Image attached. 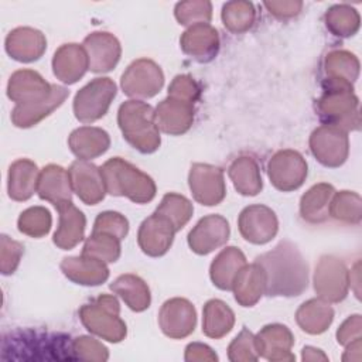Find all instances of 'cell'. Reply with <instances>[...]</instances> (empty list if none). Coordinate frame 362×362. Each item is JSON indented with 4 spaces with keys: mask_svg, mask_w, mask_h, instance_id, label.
<instances>
[{
    "mask_svg": "<svg viewBox=\"0 0 362 362\" xmlns=\"http://www.w3.org/2000/svg\"><path fill=\"white\" fill-rule=\"evenodd\" d=\"M69 95L68 89L48 83L33 69L16 71L7 85V96L16 102L11 122L17 127H31L52 113Z\"/></svg>",
    "mask_w": 362,
    "mask_h": 362,
    "instance_id": "cell-1",
    "label": "cell"
},
{
    "mask_svg": "<svg viewBox=\"0 0 362 362\" xmlns=\"http://www.w3.org/2000/svg\"><path fill=\"white\" fill-rule=\"evenodd\" d=\"M255 263L263 270L266 296L294 297L308 286V266L290 240H283L274 249L257 256Z\"/></svg>",
    "mask_w": 362,
    "mask_h": 362,
    "instance_id": "cell-2",
    "label": "cell"
},
{
    "mask_svg": "<svg viewBox=\"0 0 362 362\" xmlns=\"http://www.w3.org/2000/svg\"><path fill=\"white\" fill-rule=\"evenodd\" d=\"M100 173L106 192L115 197H127L136 204L150 202L156 195V184L150 175L120 157L107 160Z\"/></svg>",
    "mask_w": 362,
    "mask_h": 362,
    "instance_id": "cell-3",
    "label": "cell"
},
{
    "mask_svg": "<svg viewBox=\"0 0 362 362\" xmlns=\"http://www.w3.org/2000/svg\"><path fill=\"white\" fill-rule=\"evenodd\" d=\"M117 123L123 137L144 154L154 153L161 143L153 107L141 100H126L117 112Z\"/></svg>",
    "mask_w": 362,
    "mask_h": 362,
    "instance_id": "cell-4",
    "label": "cell"
},
{
    "mask_svg": "<svg viewBox=\"0 0 362 362\" xmlns=\"http://www.w3.org/2000/svg\"><path fill=\"white\" fill-rule=\"evenodd\" d=\"M119 314V301L110 294H102L79 310V318L85 328L109 342H120L126 337V324Z\"/></svg>",
    "mask_w": 362,
    "mask_h": 362,
    "instance_id": "cell-5",
    "label": "cell"
},
{
    "mask_svg": "<svg viewBox=\"0 0 362 362\" xmlns=\"http://www.w3.org/2000/svg\"><path fill=\"white\" fill-rule=\"evenodd\" d=\"M13 351L21 352L18 358H23L25 352H34L33 359H75L65 351L72 352V344H66V337L61 334H48L40 331H20L3 341V352Z\"/></svg>",
    "mask_w": 362,
    "mask_h": 362,
    "instance_id": "cell-6",
    "label": "cell"
},
{
    "mask_svg": "<svg viewBox=\"0 0 362 362\" xmlns=\"http://www.w3.org/2000/svg\"><path fill=\"white\" fill-rule=\"evenodd\" d=\"M315 109L324 124L337 126L345 132L359 129V103L354 89L325 88Z\"/></svg>",
    "mask_w": 362,
    "mask_h": 362,
    "instance_id": "cell-7",
    "label": "cell"
},
{
    "mask_svg": "<svg viewBox=\"0 0 362 362\" xmlns=\"http://www.w3.org/2000/svg\"><path fill=\"white\" fill-rule=\"evenodd\" d=\"M115 96L116 85L110 78H95L75 95V117L82 123L99 120L106 115Z\"/></svg>",
    "mask_w": 362,
    "mask_h": 362,
    "instance_id": "cell-8",
    "label": "cell"
},
{
    "mask_svg": "<svg viewBox=\"0 0 362 362\" xmlns=\"http://www.w3.org/2000/svg\"><path fill=\"white\" fill-rule=\"evenodd\" d=\"M164 83L161 68L151 59L140 58L132 62L123 72L120 85L123 92L134 99L156 96Z\"/></svg>",
    "mask_w": 362,
    "mask_h": 362,
    "instance_id": "cell-9",
    "label": "cell"
},
{
    "mask_svg": "<svg viewBox=\"0 0 362 362\" xmlns=\"http://www.w3.org/2000/svg\"><path fill=\"white\" fill-rule=\"evenodd\" d=\"M310 148L313 156L325 167H339L345 163L349 153V140L345 130L322 124L310 136Z\"/></svg>",
    "mask_w": 362,
    "mask_h": 362,
    "instance_id": "cell-10",
    "label": "cell"
},
{
    "mask_svg": "<svg viewBox=\"0 0 362 362\" xmlns=\"http://www.w3.org/2000/svg\"><path fill=\"white\" fill-rule=\"evenodd\" d=\"M314 288L328 303L342 301L349 288V272L335 256H322L315 267Z\"/></svg>",
    "mask_w": 362,
    "mask_h": 362,
    "instance_id": "cell-11",
    "label": "cell"
},
{
    "mask_svg": "<svg viewBox=\"0 0 362 362\" xmlns=\"http://www.w3.org/2000/svg\"><path fill=\"white\" fill-rule=\"evenodd\" d=\"M270 182L280 191L288 192L300 188L307 177V163L296 150H280L267 163Z\"/></svg>",
    "mask_w": 362,
    "mask_h": 362,
    "instance_id": "cell-12",
    "label": "cell"
},
{
    "mask_svg": "<svg viewBox=\"0 0 362 362\" xmlns=\"http://www.w3.org/2000/svg\"><path fill=\"white\" fill-rule=\"evenodd\" d=\"M188 184L195 201L206 206L221 204L226 195L223 171L211 164H192Z\"/></svg>",
    "mask_w": 362,
    "mask_h": 362,
    "instance_id": "cell-13",
    "label": "cell"
},
{
    "mask_svg": "<svg viewBox=\"0 0 362 362\" xmlns=\"http://www.w3.org/2000/svg\"><path fill=\"white\" fill-rule=\"evenodd\" d=\"M238 226L243 239L255 245H264L276 236L279 222L269 206L249 205L240 212Z\"/></svg>",
    "mask_w": 362,
    "mask_h": 362,
    "instance_id": "cell-14",
    "label": "cell"
},
{
    "mask_svg": "<svg viewBox=\"0 0 362 362\" xmlns=\"http://www.w3.org/2000/svg\"><path fill=\"white\" fill-rule=\"evenodd\" d=\"M197 322V314L194 305L185 298H171L167 300L158 314V324L161 331L173 338L181 339L188 337Z\"/></svg>",
    "mask_w": 362,
    "mask_h": 362,
    "instance_id": "cell-15",
    "label": "cell"
},
{
    "mask_svg": "<svg viewBox=\"0 0 362 362\" xmlns=\"http://www.w3.org/2000/svg\"><path fill=\"white\" fill-rule=\"evenodd\" d=\"M68 173L72 189L83 204L96 205L105 198L106 187L99 167L86 160H76Z\"/></svg>",
    "mask_w": 362,
    "mask_h": 362,
    "instance_id": "cell-16",
    "label": "cell"
},
{
    "mask_svg": "<svg viewBox=\"0 0 362 362\" xmlns=\"http://www.w3.org/2000/svg\"><path fill=\"white\" fill-rule=\"evenodd\" d=\"M175 232L174 225L165 216L154 212L141 222L137 233V242L143 253L151 257H158L167 253Z\"/></svg>",
    "mask_w": 362,
    "mask_h": 362,
    "instance_id": "cell-17",
    "label": "cell"
},
{
    "mask_svg": "<svg viewBox=\"0 0 362 362\" xmlns=\"http://www.w3.org/2000/svg\"><path fill=\"white\" fill-rule=\"evenodd\" d=\"M229 239V223L221 215L204 216L188 233V245L197 255H208Z\"/></svg>",
    "mask_w": 362,
    "mask_h": 362,
    "instance_id": "cell-18",
    "label": "cell"
},
{
    "mask_svg": "<svg viewBox=\"0 0 362 362\" xmlns=\"http://www.w3.org/2000/svg\"><path fill=\"white\" fill-rule=\"evenodd\" d=\"M293 344L291 331L281 324L266 325L255 337L257 355L273 362L294 361V355L291 354Z\"/></svg>",
    "mask_w": 362,
    "mask_h": 362,
    "instance_id": "cell-19",
    "label": "cell"
},
{
    "mask_svg": "<svg viewBox=\"0 0 362 362\" xmlns=\"http://www.w3.org/2000/svg\"><path fill=\"white\" fill-rule=\"evenodd\" d=\"M82 47L86 51L92 72H107L120 59L122 48L117 38L105 31H95L85 37Z\"/></svg>",
    "mask_w": 362,
    "mask_h": 362,
    "instance_id": "cell-20",
    "label": "cell"
},
{
    "mask_svg": "<svg viewBox=\"0 0 362 362\" xmlns=\"http://www.w3.org/2000/svg\"><path fill=\"white\" fill-rule=\"evenodd\" d=\"M154 120L158 130L171 136L182 134L194 122V105L168 96L154 109Z\"/></svg>",
    "mask_w": 362,
    "mask_h": 362,
    "instance_id": "cell-21",
    "label": "cell"
},
{
    "mask_svg": "<svg viewBox=\"0 0 362 362\" xmlns=\"http://www.w3.org/2000/svg\"><path fill=\"white\" fill-rule=\"evenodd\" d=\"M180 45L184 54L198 62H209L215 58L219 49L218 31L211 24H195L188 27L180 38Z\"/></svg>",
    "mask_w": 362,
    "mask_h": 362,
    "instance_id": "cell-22",
    "label": "cell"
},
{
    "mask_svg": "<svg viewBox=\"0 0 362 362\" xmlns=\"http://www.w3.org/2000/svg\"><path fill=\"white\" fill-rule=\"evenodd\" d=\"M325 79L322 82L325 88H342L354 89L352 83L359 75L358 58L344 49H335L325 55L324 59Z\"/></svg>",
    "mask_w": 362,
    "mask_h": 362,
    "instance_id": "cell-23",
    "label": "cell"
},
{
    "mask_svg": "<svg viewBox=\"0 0 362 362\" xmlns=\"http://www.w3.org/2000/svg\"><path fill=\"white\" fill-rule=\"evenodd\" d=\"M47 48L45 35L31 27H18L6 37L7 54L20 62H33L41 58Z\"/></svg>",
    "mask_w": 362,
    "mask_h": 362,
    "instance_id": "cell-24",
    "label": "cell"
},
{
    "mask_svg": "<svg viewBox=\"0 0 362 362\" xmlns=\"http://www.w3.org/2000/svg\"><path fill=\"white\" fill-rule=\"evenodd\" d=\"M55 208L59 214V223L52 240L59 249L69 250L83 239L86 219L82 211H79L72 201L58 204Z\"/></svg>",
    "mask_w": 362,
    "mask_h": 362,
    "instance_id": "cell-25",
    "label": "cell"
},
{
    "mask_svg": "<svg viewBox=\"0 0 362 362\" xmlns=\"http://www.w3.org/2000/svg\"><path fill=\"white\" fill-rule=\"evenodd\" d=\"M54 75L64 83H75L89 69L86 51L79 44L61 45L52 58Z\"/></svg>",
    "mask_w": 362,
    "mask_h": 362,
    "instance_id": "cell-26",
    "label": "cell"
},
{
    "mask_svg": "<svg viewBox=\"0 0 362 362\" xmlns=\"http://www.w3.org/2000/svg\"><path fill=\"white\" fill-rule=\"evenodd\" d=\"M61 270L71 281L82 286H98L109 277V269L105 262L83 253L75 257H65L61 262Z\"/></svg>",
    "mask_w": 362,
    "mask_h": 362,
    "instance_id": "cell-27",
    "label": "cell"
},
{
    "mask_svg": "<svg viewBox=\"0 0 362 362\" xmlns=\"http://www.w3.org/2000/svg\"><path fill=\"white\" fill-rule=\"evenodd\" d=\"M72 184L69 173L57 164H48L40 171L37 194L41 199L51 202L54 206L72 201Z\"/></svg>",
    "mask_w": 362,
    "mask_h": 362,
    "instance_id": "cell-28",
    "label": "cell"
},
{
    "mask_svg": "<svg viewBox=\"0 0 362 362\" xmlns=\"http://www.w3.org/2000/svg\"><path fill=\"white\" fill-rule=\"evenodd\" d=\"M71 151L79 160H92L102 156L110 146L109 134L100 127L82 126L75 129L68 139Z\"/></svg>",
    "mask_w": 362,
    "mask_h": 362,
    "instance_id": "cell-29",
    "label": "cell"
},
{
    "mask_svg": "<svg viewBox=\"0 0 362 362\" xmlns=\"http://www.w3.org/2000/svg\"><path fill=\"white\" fill-rule=\"evenodd\" d=\"M235 300L243 307L255 305L264 294V274L257 263L245 264L235 276L232 288Z\"/></svg>",
    "mask_w": 362,
    "mask_h": 362,
    "instance_id": "cell-30",
    "label": "cell"
},
{
    "mask_svg": "<svg viewBox=\"0 0 362 362\" xmlns=\"http://www.w3.org/2000/svg\"><path fill=\"white\" fill-rule=\"evenodd\" d=\"M40 171L34 161L20 158L8 170V197L14 201H27L37 191Z\"/></svg>",
    "mask_w": 362,
    "mask_h": 362,
    "instance_id": "cell-31",
    "label": "cell"
},
{
    "mask_svg": "<svg viewBox=\"0 0 362 362\" xmlns=\"http://www.w3.org/2000/svg\"><path fill=\"white\" fill-rule=\"evenodd\" d=\"M246 264L243 252L235 246L225 247L211 263L209 276L221 290H230L236 273Z\"/></svg>",
    "mask_w": 362,
    "mask_h": 362,
    "instance_id": "cell-32",
    "label": "cell"
},
{
    "mask_svg": "<svg viewBox=\"0 0 362 362\" xmlns=\"http://www.w3.org/2000/svg\"><path fill=\"white\" fill-rule=\"evenodd\" d=\"M334 320V310L322 298H311L300 305L296 313V321L300 328L308 334L318 335L327 331Z\"/></svg>",
    "mask_w": 362,
    "mask_h": 362,
    "instance_id": "cell-33",
    "label": "cell"
},
{
    "mask_svg": "<svg viewBox=\"0 0 362 362\" xmlns=\"http://www.w3.org/2000/svg\"><path fill=\"white\" fill-rule=\"evenodd\" d=\"M228 175L236 191L242 195H257L263 187L259 165L249 156L235 158L228 168Z\"/></svg>",
    "mask_w": 362,
    "mask_h": 362,
    "instance_id": "cell-34",
    "label": "cell"
},
{
    "mask_svg": "<svg viewBox=\"0 0 362 362\" xmlns=\"http://www.w3.org/2000/svg\"><path fill=\"white\" fill-rule=\"evenodd\" d=\"M110 290L116 293L130 310L140 313L148 308L151 296L148 286L136 274H122L112 284Z\"/></svg>",
    "mask_w": 362,
    "mask_h": 362,
    "instance_id": "cell-35",
    "label": "cell"
},
{
    "mask_svg": "<svg viewBox=\"0 0 362 362\" xmlns=\"http://www.w3.org/2000/svg\"><path fill=\"white\" fill-rule=\"evenodd\" d=\"M334 187L320 182L311 187L300 201L301 218L310 223H321L328 219V206L334 195Z\"/></svg>",
    "mask_w": 362,
    "mask_h": 362,
    "instance_id": "cell-36",
    "label": "cell"
},
{
    "mask_svg": "<svg viewBox=\"0 0 362 362\" xmlns=\"http://www.w3.org/2000/svg\"><path fill=\"white\" fill-rule=\"evenodd\" d=\"M233 324L235 314L222 300H209L204 305L202 332L206 337L219 339L233 328Z\"/></svg>",
    "mask_w": 362,
    "mask_h": 362,
    "instance_id": "cell-37",
    "label": "cell"
},
{
    "mask_svg": "<svg viewBox=\"0 0 362 362\" xmlns=\"http://www.w3.org/2000/svg\"><path fill=\"white\" fill-rule=\"evenodd\" d=\"M358 11L348 4H335L325 13V25L337 37H351L359 30Z\"/></svg>",
    "mask_w": 362,
    "mask_h": 362,
    "instance_id": "cell-38",
    "label": "cell"
},
{
    "mask_svg": "<svg viewBox=\"0 0 362 362\" xmlns=\"http://www.w3.org/2000/svg\"><path fill=\"white\" fill-rule=\"evenodd\" d=\"M221 17H222L223 25L230 33L242 34L249 28H252L256 18V11L250 1L235 0L223 4Z\"/></svg>",
    "mask_w": 362,
    "mask_h": 362,
    "instance_id": "cell-39",
    "label": "cell"
},
{
    "mask_svg": "<svg viewBox=\"0 0 362 362\" xmlns=\"http://www.w3.org/2000/svg\"><path fill=\"white\" fill-rule=\"evenodd\" d=\"M157 214L165 216L178 232L181 228L187 225V222L191 219L194 208L188 198L184 195L168 192L163 197L160 205L156 209Z\"/></svg>",
    "mask_w": 362,
    "mask_h": 362,
    "instance_id": "cell-40",
    "label": "cell"
},
{
    "mask_svg": "<svg viewBox=\"0 0 362 362\" xmlns=\"http://www.w3.org/2000/svg\"><path fill=\"white\" fill-rule=\"evenodd\" d=\"M361 197L352 191H339L334 192L329 206L328 215L337 221H342L346 223H359L361 222Z\"/></svg>",
    "mask_w": 362,
    "mask_h": 362,
    "instance_id": "cell-41",
    "label": "cell"
},
{
    "mask_svg": "<svg viewBox=\"0 0 362 362\" xmlns=\"http://www.w3.org/2000/svg\"><path fill=\"white\" fill-rule=\"evenodd\" d=\"M82 253L105 263H113L120 256V239L109 233L92 232L83 245Z\"/></svg>",
    "mask_w": 362,
    "mask_h": 362,
    "instance_id": "cell-42",
    "label": "cell"
},
{
    "mask_svg": "<svg viewBox=\"0 0 362 362\" xmlns=\"http://www.w3.org/2000/svg\"><path fill=\"white\" fill-rule=\"evenodd\" d=\"M51 214L44 206H31L18 216V230L31 238H41L51 229Z\"/></svg>",
    "mask_w": 362,
    "mask_h": 362,
    "instance_id": "cell-43",
    "label": "cell"
},
{
    "mask_svg": "<svg viewBox=\"0 0 362 362\" xmlns=\"http://www.w3.org/2000/svg\"><path fill=\"white\" fill-rule=\"evenodd\" d=\"M175 18L182 25H195V24H209L212 17V4L202 0H189L180 1L174 10Z\"/></svg>",
    "mask_w": 362,
    "mask_h": 362,
    "instance_id": "cell-44",
    "label": "cell"
},
{
    "mask_svg": "<svg viewBox=\"0 0 362 362\" xmlns=\"http://www.w3.org/2000/svg\"><path fill=\"white\" fill-rule=\"evenodd\" d=\"M228 356L233 362H252L259 358L255 345V335L247 328H243L230 342Z\"/></svg>",
    "mask_w": 362,
    "mask_h": 362,
    "instance_id": "cell-45",
    "label": "cell"
},
{
    "mask_svg": "<svg viewBox=\"0 0 362 362\" xmlns=\"http://www.w3.org/2000/svg\"><path fill=\"white\" fill-rule=\"evenodd\" d=\"M93 232L109 233L122 240L123 238H126V235L129 232V222L119 212L105 211L96 216L95 223H93Z\"/></svg>",
    "mask_w": 362,
    "mask_h": 362,
    "instance_id": "cell-46",
    "label": "cell"
},
{
    "mask_svg": "<svg viewBox=\"0 0 362 362\" xmlns=\"http://www.w3.org/2000/svg\"><path fill=\"white\" fill-rule=\"evenodd\" d=\"M72 354L75 359L103 362L109 358L106 346L92 337H79L72 341Z\"/></svg>",
    "mask_w": 362,
    "mask_h": 362,
    "instance_id": "cell-47",
    "label": "cell"
},
{
    "mask_svg": "<svg viewBox=\"0 0 362 362\" xmlns=\"http://www.w3.org/2000/svg\"><path fill=\"white\" fill-rule=\"evenodd\" d=\"M23 245L10 239L6 235H1L0 239V269L3 274H11L17 269L21 255Z\"/></svg>",
    "mask_w": 362,
    "mask_h": 362,
    "instance_id": "cell-48",
    "label": "cell"
},
{
    "mask_svg": "<svg viewBox=\"0 0 362 362\" xmlns=\"http://www.w3.org/2000/svg\"><path fill=\"white\" fill-rule=\"evenodd\" d=\"M199 86L189 75H177L168 86V96L195 103L199 98Z\"/></svg>",
    "mask_w": 362,
    "mask_h": 362,
    "instance_id": "cell-49",
    "label": "cell"
},
{
    "mask_svg": "<svg viewBox=\"0 0 362 362\" xmlns=\"http://www.w3.org/2000/svg\"><path fill=\"white\" fill-rule=\"evenodd\" d=\"M361 328H362V320H361L359 314L348 317L337 331L338 344L346 346L348 344L354 342L355 339H359Z\"/></svg>",
    "mask_w": 362,
    "mask_h": 362,
    "instance_id": "cell-50",
    "label": "cell"
},
{
    "mask_svg": "<svg viewBox=\"0 0 362 362\" xmlns=\"http://www.w3.org/2000/svg\"><path fill=\"white\" fill-rule=\"evenodd\" d=\"M264 7L277 18H290L300 13L301 1H264Z\"/></svg>",
    "mask_w": 362,
    "mask_h": 362,
    "instance_id": "cell-51",
    "label": "cell"
},
{
    "mask_svg": "<svg viewBox=\"0 0 362 362\" xmlns=\"http://www.w3.org/2000/svg\"><path fill=\"white\" fill-rule=\"evenodd\" d=\"M185 361H218V356L208 345L192 342L185 348Z\"/></svg>",
    "mask_w": 362,
    "mask_h": 362,
    "instance_id": "cell-52",
    "label": "cell"
},
{
    "mask_svg": "<svg viewBox=\"0 0 362 362\" xmlns=\"http://www.w3.org/2000/svg\"><path fill=\"white\" fill-rule=\"evenodd\" d=\"M318 359L327 361L328 358L321 352V349H317L313 346H305L303 349V361H318Z\"/></svg>",
    "mask_w": 362,
    "mask_h": 362,
    "instance_id": "cell-53",
    "label": "cell"
}]
</instances>
